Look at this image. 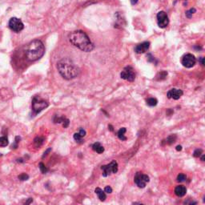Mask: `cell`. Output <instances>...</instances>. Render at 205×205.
<instances>
[{
    "label": "cell",
    "instance_id": "1",
    "mask_svg": "<svg viewBox=\"0 0 205 205\" xmlns=\"http://www.w3.org/2000/svg\"><path fill=\"white\" fill-rule=\"evenodd\" d=\"M70 43L77 48L85 52L92 51L94 49V44L90 40L87 35L82 31H75L69 35Z\"/></svg>",
    "mask_w": 205,
    "mask_h": 205
},
{
    "label": "cell",
    "instance_id": "2",
    "mask_svg": "<svg viewBox=\"0 0 205 205\" xmlns=\"http://www.w3.org/2000/svg\"><path fill=\"white\" fill-rule=\"evenodd\" d=\"M57 69L65 80H72L79 75L80 69L71 59L64 58L58 62Z\"/></svg>",
    "mask_w": 205,
    "mask_h": 205
},
{
    "label": "cell",
    "instance_id": "3",
    "mask_svg": "<svg viewBox=\"0 0 205 205\" xmlns=\"http://www.w3.org/2000/svg\"><path fill=\"white\" fill-rule=\"evenodd\" d=\"M45 47L42 41L35 39L28 43L25 50V55L29 61H36L43 56Z\"/></svg>",
    "mask_w": 205,
    "mask_h": 205
},
{
    "label": "cell",
    "instance_id": "4",
    "mask_svg": "<svg viewBox=\"0 0 205 205\" xmlns=\"http://www.w3.org/2000/svg\"><path fill=\"white\" fill-rule=\"evenodd\" d=\"M48 103L45 100L40 99L38 97H34L32 100V110L34 111L35 115L39 113L43 109H45L48 107Z\"/></svg>",
    "mask_w": 205,
    "mask_h": 205
},
{
    "label": "cell",
    "instance_id": "5",
    "mask_svg": "<svg viewBox=\"0 0 205 205\" xmlns=\"http://www.w3.org/2000/svg\"><path fill=\"white\" fill-rule=\"evenodd\" d=\"M101 169L103 171V176L107 177L111 174L116 173L118 171V163L116 160H112L109 164L102 166Z\"/></svg>",
    "mask_w": 205,
    "mask_h": 205
},
{
    "label": "cell",
    "instance_id": "6",
    "mask_svg": "<svg viewBox=\"0 0 205 205\" xmlns=\"http://www.w3.org/2000/svg\"><path fill=\"white\" fill-rule=\"evenodd\" d=\"M134 181L138 187L144 188L146 186V184L150 181V178L147 175L143 174L142 172H137L134 178Z\"/></svg>",
    "mask_w": 205,
    "mask_h": 205
},
{
    "label": "cell",
    "instance_id": "7",
    "mask_svg": "<svg viewBox=\"0 0 205 205\" xmlns=\"http://www.w3.org/2000/svg\"><path fill=\"white\" fill-rule=\"evenodd\" d=\"M8 26L11 28V30H12L13 31H15L16 33H18L23 30L24 28V25L23 23V22L21 21V19H19L18 18H11L9 20L8 23Z\"/></svg>",
    "mask_w": 205,
    "mask_h": 205
},
{
    "label": "cell",
    "instance_id": "8",
    "mask_svg": "<svg viewBox=\"0 0 205 205\" xmlns=\"http://www.w3.org/2000/svg\"><path fill=\"white\" fill-rule=\"evenodd\" d=\"M120 76L122 79L125 80H128L129 82H133L135 79V74L134 71V69L131 66L126 67L122 72L120 74Z\"/></svg>",
    "mask_w": 205,
    "mask_h": 205
},
{
    "label": "cell",
    "instance_id": "9",
    "mask_svg": "<svg viewBox=\"0 0 205 205\" xmlns=\"http://www.w3.org/2000/svg\"><path fill=\"white\" fill-rule=\"evenodd\" d=\"M196 63V58L192 54H185L183 55V57L181 58V63L183 64L184 67L187 68H191L195 66Z\"/></svg>",
    "mask_w": 205,
    "mask_h": 205
},
{
    "label": "cell",
    "instance_id": "10",
    "mask_svg": "<svg viewBox=\"0 0 205 205\" xmlns=\"http://www.w3.org/2000/svg\"><path fill=\"white\" fill-rule=\"evenodd\" d=\"M157 23H158V26L160 28L167 27L169 23L168 16L167 15V13L164 11H159L157 14Z\"/></svg>",
    "mask_w": 205,
    "mask_h": 205
},
{
    "label": "cell",
    "instance_id": "11",
    "mask_svg": "<svg viewBox=\"0 0 205 205\" xmlns=\"http://www.w3.org/2000/svg\"><path fill=\"white\" fill-rule=\"evenodd\" d=\"M183 94H184V92L180 89L172 88L169 90V92L167 94V96L168 99H173L177 100L183 95Z\"/></svg>",
    "mask_w": 205,
    "mask_h": 205
},
{
    "label": "cell",
    "instance_id": "12",
    "mask_svg": "<svg viewBox=\"0 0 205 205\" xmlns=\"http://www.w3.org/2000/svg\"><path fill=\"white\" fill-rule=\"evenodd\" d=\"M149 47H150V43L146 41V42L136 45L135 47V51L137 54H143L147 51V50L149 49Z\"/></svg>",
    "mask_w": 205,
    "mask_h": 205
},
{
    "label": "cell",
    "instance_id": "13",
    "mask_svg": "<svg viewBox=\"0 0 205 205\" xmlns=\"http://www.w3.org/2000/svg\"><path fill=\"white\" fill-rule=\"evenodd\" d=\"M186 192H187V189L183 185H179V186H177V187L175 188V194L177 196H179V197L184 196Z\"/></svg>",
    "mask_w": 205,
    "mask_h": 205
},
{
    "label": "cell",
    "instance_id": "14",
    "mask_svg": "<svg viewBox=\"0 0 205 205\" xmlns=\"http://www.w3.org/2000/svg\"><path fill=\"white\" fill-rule=\"evenodd\" d=\"M95 192L96 193V195L98 196L99 199H100L101 201H104V200L106 199V198H107V196H106V194L104 192V191H103V190H102L101 188H99V187L95 188Z\"/></svg>",
    "mask_w": 205,
    "mask_h": 205
},
{
    "label": "cell",
    "instance_id": "15",
    "mask_svg": "<svg viewBox=\"0 0 205 205\" xmlns=\"http://www.w3.org/2000/svg\"><path fill=\"white\" fill-rule=\"evenodd\" d=\"M92 149H93V151H96L99 154L103 153L104 151V147L99 142H96V143H95V144L92 145Z\"/></svg>",
    "mask_w": 205,
    "mask_h": 205
},
{
    "label": "cell",
    "instance_id": "16",
    "mask_svg": "<svg viewBox=\"0 0 205 205\" xmlns=\"http://www.w3.org/2000/svg\"><path fill=\"white\" fill-rule=\"evenodd\" d=\"M126 131H127V129L125 128H120L119 130V132L117 133V135H118V137H119L120 140H127V137L124 135Z\"/></svg>",
    "mask_w": 205,
    "mask_h": 205
},
{
    "label": "cell",
    "instance_id": "17",
    "mask_svg": "<svg viewBox=\"0 0 205 205\" xmlns=\"http://www.w3.org/2000/svg\"><path fill=\"white\" fill-rule=\"evenodd\" d=\"M146 102H147V105L150 107H155L158 104V100L156 98H148L146 100Z\"/></svg>",
    "mask_w": 205,
    "mask_h": 205
},
{
    "label": "cell",
    "instance_id": "18",
    "mask_svg": "<svg viewBox=\"0 0 205 205\" xmlns=\"http://www.w3.org/2000/svg\"><path fill=\"white\" fill-rule=\"evenodd\" d=\"M167 75H168V72L167 71H164V70H163V71H161V72H159L157 75H156V80H165L166 77H167Z\"/></svg>",
    "mask_w": 205,
    "mask_h": 205
},
{
    "label": "cell",
    "instance_id": "19",
    "mask_svg": "<svg viewBox=\"0 0 205 205\" xmlns=\"http://www.w3.org/2000/svg\"><path fill=\"white\" fill-rule=\"evenodd\" d=\"M176 139H177V136L175 135H169L168 137L167 138V144H169V145H171V144H174L175 142V140H176Z\"/></svg>",
    "mask_w": 205,
    "mask_h": 205
},
{
    "label": "cell",
    "instance_id": "20",
    "mask_svg": "<svg viewBox=\"0 0 205 205\" xmlns=\"http://www.w3.org/2000/svg\"><path fill=\"white\" fill-rule=\"evenodd\" d=\"M43 138H41V137H36L35 139H34V144L35 146L36 147H39L42 144H43Z\"/></svg>",
    "mask_w": 205,
    "mask_h": 205
},
{
    "label": "cell",
    "instance_id": "21",
    "mask_svg": "<svg viewBox=\"0 0 205 205\" xmlns=\"http://www.w3.org/2000/svg\"><path fill=\"white\" fill-rule=\"evenodd\" d=\"M9 144L8 142V139L5 136L0 137V147H6Z\"/></svg>",
    "mask_w": 205,
    "mask_h": 205
},
{
    "label": "cell",
    "instance_id": "22",
    "mask_svg": "<svg viewBox=\"0 0 205 205\" xmlns=\"http://www.w3.org/2000/svg\"><path fill=\"white\" fill-rule=\"evenodd\" d=\"M74 139H75V140L76 141L77 143H79V144H83L84 141L83 140V137H81L78 133H75L74 134Z\"/></svg>",
    "mask_w": 205,
    "mask_h": 205
},
{
    "label": "cell",
    "instance_id": "23",
    "mask_svg": "<svg viewBox=\"0 0 205 205\" xmlns=\"http://www.w3.org/2000/svg\"><path fill=\"white\" fill-rule=\"evenodd\" d=\"M195 12H196V9H194V8H192V9H190L189 11H186V16H187V17L188 18H192V15Z\"/></svg>",
    "mask_w": 205,
    "mask_h": 205
},
{
    "label": "cell",
    "instance_id": "24",
    "mask_svg": "<svg viewBox=\"0 0 205 205\" xmlns=\"http://www.w3.org/2000/svg\"><path fill=\"white\" fill-rule=\"evenodd\" d=\"M39 169H40V171H41V172H42V173H43V174L46 173V171H48V169L46 168V167H45V165L43 164V163H39Z\"/></svg>",
    "mask_w": 205,
    "mask_h": 205
},
{
    "label": "cell",
    "instance_id": "25",
    "mask_svg": "<svg viewBox=\"0 0 205 205\" xmlns=\"http://www.w3.org/2000/svg\"><path fill=\"white\" fill-rule=\"evenodd\" d=\"M202 153H203L202 149H196V150H195V151H194L193 156H194V157L198 158V157H199V156L202 155Z\"/></svg>",
    "mask_w": 205,
    "mask_h": 205
},
{
    "label": "cell",
    "instance_id": "26",
    "mask_svg": "<svg viewBox=\"0 0 205 205\" xmlns=\"http://www.w3.org/2000/svg\"><path fill=\"white\" fill-rule=\"evenodd\" d=\"M186 175L184 174H179L177 176V181L178 182H184L186 180Z\"/></svg>",
    "mask_w": 205,
    "mask_h": 205
},
{
    "label": "cell",
    "instance_id": "27",
    "mask_svg": "<svg viewBox=\"0 0 205 205\" xmlns=\"http://www.w3.org/2000/svg\"><path fill=\"white\" fill-rule=\"evenodd\" d=\"M18 179H19V180L22 181L27 180L28 179H29V176H28V175L25 174V173H23V174L19 175H18Z\"/></svg>",
    "mask_w": 205,
    "mask_h": 205
},
{
    "label": "cell",
    "instance_id": "28",
    "mask_svg": "<svg viewBox=\"0 0 205 205\" xmlns=\"http://www.w3.org/2000/svg\"><path fill=\"white\" fill-rule=\"evenodd\" d=\"M104 192L107 193V194H111L112 192V188L110 186H106L104 188Z\"/></svg>",
    "mask_w": 205,
    "mask_h": 205
},
{
    "label": "cell",
    "instance_id": "29",
    "mask_svg": "<svg viewBox=\"0 0 205 205\" xmlns=\"http://www.w3.org/2000/svg\"><path fill=\"white\" fill-rule=\"evenodd\" d=\"M78 134H79L81 137H84V136L86 135V131L84 130V129L81 128L80 130V132H78Z\"/></svg>",
    "mask_w": 205,
    "mask_h": 205
},
{
    "label": "cell",
    "instance_id": "30",
    "mask_svg": "<svg viewBox=\"0 0 205 205\" xmlns=\"http://www.w3.org/2000/svg\"><path fill=\"white\" fill-rule=\"evenodd\" d=\"M19 140H20V137H19V136H16L15 144H14V145H12V148H17V147H18V143L19 142Z\"/></svg>",
    "mask_w": 205,
    "mask_h": 205
},
{
    "label": "cell",
    "instance_id": "31",
    "mask_svg": "<svg viewBox=\"0 0 205 205\" xmlns=\"http://www.w3.org/2000/svg\"><path fill=\"white\" fill-rule=\"evenodd\" d=\"M184 204L192 205V204H196L197 202H196V201H191V200H187V201H185V202H184Z\"/></svg>",
    "mask_w": 205,
    "mask_h": 205
},
{
    "label": "cell",
    "instance_id": "32",
    "mask_svg": "<svg viewBox=\"0 0 205 205\" xmlns=\"http://www.w3.org/2000/svg\"><path fill=\"white\" fill-rule=\"evenodd\" d=\"M51 151V148H48V149L46 150V152H44V155H43V158H44V157H45V156H46V155H47V153H48L49 151Z\"/></svg>",
    "mask_w": 205,
    "mask_h": 205
},
{
    "label": "cell",
    "instance_id": "33",
    "mask_svg": "<svg viewBox=\"0 0 205 205\" xmlns=\"http://www.w3.org/2000/svg\"><path fill=\"white\" fill-rule=\"evenodd\" d=\"M175 149H176V151H181L182 150V146H180V145H178L177 147H175Z\"/></svg>",
    "mask_w": 205,
    "mask_h": 205
},
{
    "label": "cell",
    "instance_id": "34",
    "mask_svg": "<svg viewBox=\"0 0 205 205\" xmlns=\"http://www.w3.org/2000/svg\"><path fill=\"white\" fill-rule=\"evenodd\" d=\"M204 58H203V57H200V58H199V61H200V63H201V64L202 65H204Z\"/></svg>",
    "mask_w": 205,
    "mask_h": 205
},
{
    "label": "cell",
    "instance_id": "35",
    "mask_svg": "<svg viewBox=\"0 0 205 205\" xmlns=\"http://www.w3.org/2000/svg\"><path fill=\"white\" fill-rule=\"evenodd\" d=\"M138 2V0H131V3H132V5H135V4H136Z\"/></svg>",
    "mask_w": 205,
    "mask_h": 205
},
{
    "label": "cell",
    "instance_id": "36",
    "mask_svg": "<svg viewBox=\"0 0 205 205\" xmlns=\"http://www.w3.org/2000/svg\"><path fill=\"white\" fill-rule=\"evenodd\" d=\"M33 201V199H31V198H29V199H28L27 202H26V204H31V202Z\"/></svg>",
    "mask_w": 205,
    "mask_h": 205
},
{
    "label": "cell",
    "instance_id": "37",
    "mask_svg": "<svg viewBox=\"0 0 205 205\" xmlns=\"http://www.w3.org/2000/svg\"><path fill=\"white\" fill-rule=\"evenodd\" d=\"M108 128H109V129H110V130H111V132L113 131V127H112V126H111V125H109V126H108Z\"/></svg>",
    "mask_w": 205,
    "mask_h": 205
},
{
    "label": "cell",
    "instance_id": "38",
    "mask_svg": "<svg viewBox=\"0 0 205 205\" xmlns=\"http://www.w3.org/2000/svg\"><path fill=\"white\" fill-rule=\"evenodd\" d=\"M204 159H205V156L204 155H202V157H201V160H202V161H204Z\"/></svg>",
    "mask_w": 205,
    "mask_h": 205
},
{
    "label": "cell",
    "instance_id": "39",
    "mask_svg": "<svg viewBox=\"0 0 205 205\" xmlns=\"http://www.w3.org/2000/svg\"><path fill=\"white\" fill-rule=\"evenodd\" d=\"M2 156V155H1V154H0V156Z\"/></svg>",
    "mask_w": 205,
    "mask_h": 205
}]
</instances>
